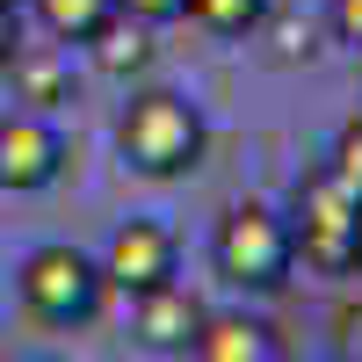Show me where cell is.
I'll use <instances>...</instances> for the list:
<instances>
[{
    "label": "cell",
    "mask_w": 362,
    "mask_h": 362,
    "mask_svg": "<svg viewBox=\"0 0 362 362\" xmlns=\"http://www.w3.org/2000/svg\"><path fill=\"white\" fill-rule=\"evenodd\" d=\"M203 109L189 95H174V87H145V95L124 102V116H116V153H124L131 174L145 181H181L203 167Z\"/></svg>",
    "instance_id": "obj_1"
},
{
    "label": "cell",
    "mask_w": 362,
    "mask_h": 362,
    "mask_svg": "<svg viewBox=\"0 0 362 362\" xmlns=\"http://www.w3.org/2000/svg\"><path fill=\"white\" fill-rule=\"evenodd\" d=\"M210 261H218V276L232 290H283L290 283V268H297V247H290V218L283 210H268V203H232L218 232H210Z\"/></svg>",
    "instance_id": "obj_2"
},
{
    "label": "cell",
    "mask_w": 362,
    "mask_h": 362,
    "mask_svg": "<svg viewBox=\"0 0 362 362\" xmlns=\"http://www.w3.org/2000/svg\"><path fill=\"white\" fill-rule=\"evenodd\" d=\"M15 297L37 326H87L102 312L109 283H102L95 254H80V247H29L15 261Z\"/></svg>",
    "instance_id": "obj_3"
},
{
    "label": "cell",
    "mask_w": 362,
    "mask_h": 362,
    "mask_svg": "<svg viewBox=\"0 0 362 362\" xmlns=\"http://www.w3.org/2000/svg\"><path fill=\"white\" fill-rule=\"evenodd\" d=\"M355 196L334 189V174H305L297 181V210H290V247L319 276H355Z\"/></svg>",
    "instance_id": "obj_4"
},
{
    "label": "cell",
    "mask_w": 362,
    "mask_h": 362,
    "mask_svg": "<svg viewBox=\"0 0 362 362\" xmlns=\"http://www.w3.org/2000/svg\"><path fill=\"white\" fill-rule=\"evenodd\" d=\"M102 268V283L109 290H124V297H145V290H160L174 283V268H181V247H174V232L160 218H124L109 232V247L95 254Z\"/></svg>",
    "instance_id": "obj_5"
},
{
    "label": "cell",
    "mask_w": 362,
    "mask_h": 362,
    "mask_svg": "<svg viewBox=\"0 0 362 362\" xmlns=\"http://www.w3.org/2000/svg\"><path fill=\"white\" fill-rule=\"evenodd\" d=\"M58 174H66V138H58V124L37 116V109H15L8 124H0V189L8 196H44Z\"/></svg>",
    "instance_id": "obj_6"
},
{
    "label": "cell",
    "mask_w": 362,
    "mask_h": 362,
    "mask_svg": "<svg viewBox=\"0 0 362 362\" xmlns=\"http://www.w3.org/2000/svg\"><path fill=\"white\" fill-rule=\"evenodd\" d=\"M196 326H203V297H189L181 283H160V290L131 297V334L153 355H189Z\"/></svg>",
    "instance_id": "obj_7"
},
{
    "label": "cell",
    "mask_w": 362,
    "mask_h": 362,
    "mask_svg": "<svg viewBox=\"0 0 362 362\" xmlns=\"http://www.w3.org/2000/svg\"><path fill=\"white\" fill-rule=\"evenodd\" d=\"M189 362H283V341L254 312H203L196 341H189Z\"/></svg>",
    "instance_id": "obj_8"
},
{
    "label": "cell",
    "mask_w": 362,
    "mask_h": 362,
    "mask_svg": "<svg viewBox=\"0 0 362 362\" xmlns=\"http://www.w3.org/2000/svg\"><path fill=\"white\" fill-rule=\"evenodd\" d=\"M29 15H37L44 37H58V44H87L102 22H116V0H29Z\"/></svg>",
    "instance_id": "obj_9"
},
{
    "label": "cell",
    "mask_w": 362,
    "mask_h": 362,
    "mask_svg": "<svg viewBox=\"0 0 362 362\" xmlns=\"http://www.w3.org/2000/svg\"><path fill=\"white\" fill-rule=\"evenodd\" d=\"M87 51H95V66L102 73H138L145 58H153V37H145V22H102L95 37H87Z\"/></svg>",
    "instance_id": "obj_10"
},
{
    "label": "cell",
    "mask_w": 362,
    "mask_h": 362,
    "mask_svg": "<svg viewBox=\"0 0 362 362\" xmlns=\"http://www.w3.org/2000/svg\"><path fill=\"white\" fill-rule=\"evenodd\" d=\"M181 15H189L203 37H254L268 22V0H181Z\"/></svg>",
    "instance_id": "obj_11"
},
{
    "label": "cell",
    "mask_w": 362,
    "mask_h": 362,
    "mask_svg": "<svg viewBox=\"0 0 362 362\" xmlns=\"http://www.w3.org/2000/svg\"><path fill=\"white\" fill-rule=\"evenodd\" d=\"M326 174H334V189H348L362 203V116H348V124L334 131V153H326Z\"/></svg>",
    "instance_id": "obj_12"
},
{
    "label": "cell",
    "mask_w": 362,
    "mask_h": 362,
    "mask_svg": "<svg viewBox=\"0 0 362 362\" xmlns=\"http://www.w3.org/2000/svg\"><path fill=\"white\" fill-rule=\"evenodd\" d=\"M326 29H334V44L362 51V0H326Z\"/></svg>",
    "instance_id": "obj_13"
},
{
    "label": "cell",
    "mask_w": 362,
    "mask_h": 362,
    "mask_svg": "<svg viewBox=\"0 0 362 362\" xmlns=\"http://www.w3.org/2000/svg\"><path fill=\"white\" fill-rule=\"evenodd\" d=\"M116 15H124V22H145V29H160V22L181 15V0H116Z\"/></svg>",
    "instance_id": "obj_14"
},
{
    "label": "cell",
    "mask_w": 362,
    "mask_h": 362,
    "mask_svg": "<svg viewBox=\"0 0 362 362\" xmlns=\"http://www.w3.org/2000/svg\"><path fill=\"white\" fill-rule=\"evenodd\" d=\"M15 51H22V8H15V0H0V66H8Z\"/></svg>",
    "instance_id": "obj_15"
},
{
    "label": "cell",
    "mask_w": 362,
    "mask_h": 362,
    "mask_svg": "<svg viewBox=\"0 0 362 362\" xmlns=\"http://www.w3.org/2000/svg\"><path fill=\"white\" fill-rule=\"evenodd\" d=\"M355 268H362V210H355Z\"/></svg>",
    "instance_id": "obj_16"
},
{
    "label": "cell",
    "mask_w": 362,
    "mask_h": 362,
    "mask_svg": "<svg viewBox=\"0 0 362 362\" xmlns=\"http://www.w3.org/2000/svg\"><path fill=\"white\" fill-rule=\"evenodd\" d=\"M312 362H334V355H312Z\"/></svg>",
    "instance_id": "obj_17"
}]
</instances>
